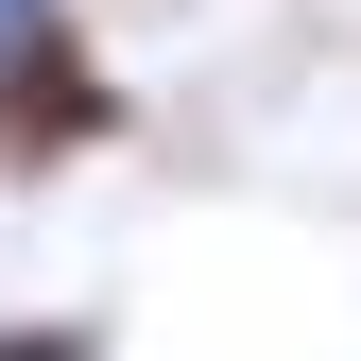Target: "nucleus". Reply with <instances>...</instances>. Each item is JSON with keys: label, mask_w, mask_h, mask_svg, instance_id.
I'll list each match as a JSON object with an SVG mask.
<instances>
[{"label": "nucleus", "mask_w": 361, "mask_h": 361, "mask_svg": "<svg viewBox=\"0 0 361 361\" xmlns=\"http://www.w3.org/2000/svg\"><path fill=\"white\" fill-rule=\"evenodd\" d=\"M121 69H104V35L86 18H35L18 52H0V172H69V155H104L121 138Z\"/></svg>", "instance_id": "nucleus-1"}, {"label": "nucleus", "mask_w": 361, "mask_h": 361, "mask_svg": "<svg viewBox=\"0 0 361 361\" xmlns=\"http://www.w3.org/2000/svg\"><path fill=\"white\" fill-rule=\"evenodd\" d=\"M121 327H104V310H0V361H104Z\"/></svg>", "instance_id": "nucleus-2"}, {"label": "nucleus", "mask_w": 361, "mask_h": 361, "mask_svg": "<svg viewBox=\"0 0 361 361\" xmlns=\"http://www.w3.org/2000/svg\"><path fill=\"white\" fill-rule=\"evenodd\" d=\"M35 18H69V0H0V52H18V35H35Z\"/></svg>", "instance_id": "nucleus-3"}]
</instances>
